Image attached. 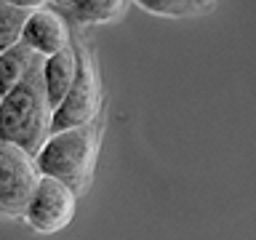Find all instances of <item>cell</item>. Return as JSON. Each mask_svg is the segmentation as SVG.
Instances as JSON below:
<instances>
[{
	"label": "cell",
	"instance_id": "cell-1",
	"mask_svg": "<svg viewBox=\"0 0 256 240\" xmlns=\"http://www.w3.org/2000/svg\"><path fill=\"white\" fill-rule=\"evenodd\" d=\"M43 62L14 91L0 96V142H11L30 155L43 147L51 134V104L43 86Z\"/></svg>",
	"mask_w": 256,
	"mask_h": 240
},
{
	"label": "cell",
	"instance_id": "cell-2",
	"mask_svg": "<svg viewBox=\"0 0 256 240\" xmlns=\"http://www.w3.org/2000/svg\"><path fill=\"white\" fill-rule=\"evenodd\" d=\"M99 152V123L48 134L43 147L35 152V166L40 176H51L83 192L91 182V171Z\"/></svg>",
	"mask_w": 256,
	"mask_h": 240
},
{
	"label": "cell",
	"instance_id": "cell-3",
	"mask_svg": "<svg viewBox=\"0 0 256 240\" xmlns=\"http://www.w3.org/2000/svg\"><path fill=\"white\" fill-rule=\"evenodd\" d=\"M75 48H78V72L67 96L51 112V134L64 131V128L96 123V118L102 112V83H99V70H96L94 54L83 43H75Z\"/></svg>",
	"mask_w": 256,
	"mask_h": 240
},
{
	"label": "cell",
	"instance_id": "cell-4",
	"mask_svg": "<svg viewBox=\"0 0 256 240\" xmlns=\"http://www.w3.org/2000/svg\"><path fill=\"white\" fill-rule=\"evenodd\" d=\"M38 179L35 155L11 142H0V216L22 219Z\"/></svg>",
	"mask_w": 256,
	"mask_h": 240
},
{
	"label": "cell",
	"instance_id": "cell-5",
	"mask_svg": "<svg viewBox=\"0 0 256 240\" xmlns=\"http://www.w3.org/2000/svg\"><path fill=\"white\" fill-rule=\"evenodd\" d=\"M75 208L78 192L70 184L51 179V176H40L22 219L38 235H54V232L70 227V222L75 219Z\"/></svg>",
	"mask_w": 256,
	"mask_h": 240
},
{
	"label": "cell",
	"instance_id": "cell-6",
	"mask_svg": "<svg viewBox=\"0 0 256 240\" xmlns=\"http://www.w3.org/2000/svg\"><path fill=\"white\" fill-rule=\"evenodd\" d=\"M22 43L27 48H32L38 56H43V59L64 51V48L72 46L67 19H64L59 11H54L51 6L30 11L24 32H22Z\"/></svg>",
	"mask_w": 256,
	"mask_h": 240
},
{
	"label": "cell",
	"instance_id": "cell-7",
	"mask_svg": "<svg viewBox=\"0 0 256 240\" xmlns=\"http://www.w3.org/2000/svg\"><path fill=\"white\" fill-rule=\"evenodd\" d=\"M43 86H46V96H48V104L51 110H56L62 104V99L67 96L72 80H75V72H78V48L72 43L70 48L54 54V56H46L43 59Z\"/></svg>",
	"mask_w": 256,
	"mask_h": 240
},
{
	"label": "cell",
	"instance_id": "cell-8",
	"mask_svg": "<svg viewBox=\"0 0 256 240\" xmlns=\"http://www.w3.org/2000/svg\"><path fill=\"white\" fill-rule=\"evenodd\" d=\"M40 62H43V56H38L24 43H19V46H14V48H8V51L0 54V96L14 91V88L19 86Z\"/></svg>",
	"mask_w": 256,
	"mask_h": 240
},
{
	"label": "cell",
	"instance_id": "cell-9",
	"mask_svg": "<svg viewBox=\"0 0 256 240\" xmlns=\"http://www.w3.org/2000/svg\"><path fill=\"white\" fill-rule=\"evenodd\" d=\"M128 0H72L67 3V14L83 27L112 24L126 14Z\"/></svg>",
	"mask_w": 256,
	"mask_h": 240
},
{
	"label": "cell",
	"instance_id": "cell-10",
	"mask_svg": "<svg viewBox=\"0 0 256 240\" xmlns=\"http://www.w3.org/2000/svg\"><path fill=\"white\" fill-rule=\"evenodd\" d=\"M27 16H30V11H24V8L0 3V54L22 43V32H24V24H27Z\"/></svg>",
	"mask_w": 256,
	"mask_h": 240
},
{
	"label": "cell",
	"instance_id": "cell-11",
	"mask_svg": "<svg viewBox=\"0 0 256 240\" xmlns=\"http://www.w3.org/2000/svg\"><path fill=\"white\" fill-rule=\"evenodd\" d=\"M131 3L152 16H166V19H187V16L203 14L195 0H131Z\"/></svg>",
	"mask_w": 256,
	"mask_h": 240
},
{
	"label": "cell",
	"instance_id": "cell-12",
	"mask_svg": "<svg viewBox=\"0 0 256 240\" xmlns=\"http://www.w3.org/2000/svg\"><path fill=\"white\" fill-rule=\"evenodd\" d=\"M0 3H8V6H16V8H24V11H38V8H46L51 0H0Z\"/></svg>",
	"mask_w": 256,
	"mask_h": 240
},
{
	"label": "cell",
	"instance_id": "cell-13",
	"mask_svg": "<svg viewBox=\"0 0 256 240\" xmlns=\"http://www.w3.org/2000/svg\"><path fill=\"white\" fill-rule=\"evenodd\" d=\"M195 3L200 6V8H203V11H206V8H211L214 3H216V0H195Z\"/></svg>",
	"mask_w": 256,
	"mask_h": 240
},
{
	"label": "cell",
	"instance_id": "cell-14",
	"mask_svg": "<svg viewBox=\"0 0 256 240\" xmlns=\"http://www.w3.org/2000/svg\"><path fill=\"white\" fill-rule=\"evenodd\" d=\"M56 3H64V6H67V3H72V0H56Z\"/></svg>",
	"mask_w": 256,
	"mask_h": 240
}]
</instances>
